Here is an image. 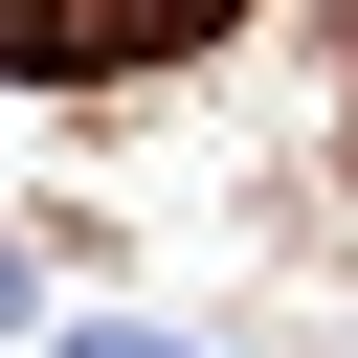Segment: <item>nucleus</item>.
<instances>
[{
	"instance_id": "20e7f679",
	"label": "nucleus",
	"mask_w": 358,
	"mask_h": 358,
	"mask_svg": "<svg viewBox=\"0 0 358 358\" xmlns=\"http://www.w3.org/2000/svg\"><path fill=\"white\" fill-rule=\"evenodd\" d=\"M0 336H45V268H22V246H0Z\"/></svg>"
},
{
	"instance_id": "7ed1b4c3",
	"label": "nucleus",
	"mask_w": 358,
	"mask_h": 358,
	"mask_svg": "<svg viewBox=\"0 0 358 358\" xmlns=\"http://www.w3.org/2000/svg\"><path fill=\"white\" fill-rule=\"evenodd\" d=\"M45 45H67V0H0V67H45Z\"/></svg>"
},
{
	"instance_id": "f257e3e1",
	"label": "nucleus",
	"mask_w": 358,
	"mask_h": 358,
	"mask_svg": "<svg viewBox=\"0 0 358 358\" xmlns=\"http://www.w3.org/2000/svg\"><path fill=\"white\" fill-rule=\"evenodd\" d=\"M179 22H201V0H67V45H90V67H112V45H179ZM67 45H45V67H67Z\"/></svg>"
},
{
	"instance_id": "f03ea898",
	"label": "nucleus",
	"mask_w": 358,
	"mask_h": 358,
	"mask_svg": "<svg viewBox=\"0 0 358 358\" xmlns=\"http://www.w3.org/2000/svg\"><path fill=\"white\" fill-rule=\"evenodd\" d=\"M67 358H179V336H157V313H90V336H67Z\"/></svg>"
}]
</instances>
